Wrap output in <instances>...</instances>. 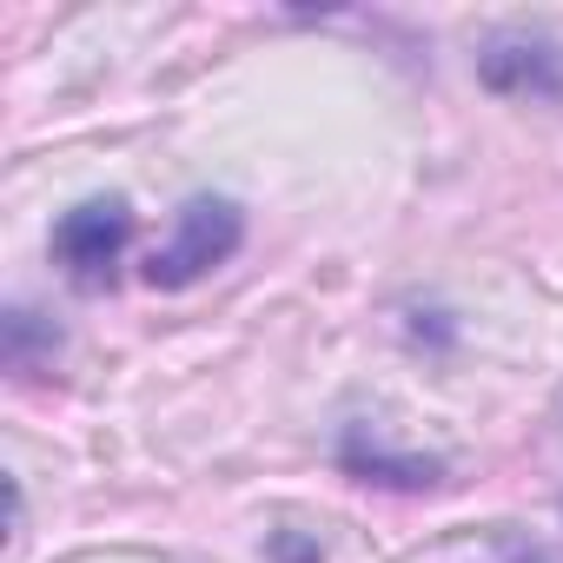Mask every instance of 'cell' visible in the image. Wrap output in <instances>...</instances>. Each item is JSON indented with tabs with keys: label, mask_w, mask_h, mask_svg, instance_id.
Segmentation results:
<instances>
[{
	"label": "cell",
	"mask_w": 563,
	"mask_h": 563,
	"mask_svg": "<svg viewBox=\"0 0 563 563\" xmlns=\"http://www.w3.org/2000/svg\"><path fill=\"white\" fill-rule=\"evenodd\" d=\"M239 245H245V206L225 199V192H192L173 212V232L146 252L140 278L159 286V292H186V286H199L212 265H225Z\"/></svg>",
	"instance_id": "obj_1"
},
{
	"label": "cell",
	"mask_w": 563,
	"mask_h": 563,
	"mask_svg": "<svg viewBox=\"0 0 563 563\" xmlns=\"http://www.w3.org/2000/svg\"><path fill=\"white\" fill-rule=\"evenodd\" d=\"M47 245H54V265L80 292H107L120 278L126 245H133V206L126 199H80L74 212H60Z\"/></svg>",
	"instance_id": "obj_2"
},
{
	"label": "cell",
	"mask_w": 563,
	"mask_h": 563,
	"mask_svg": "<svg viewBox=\"0 0 563 563\" xmlns=\"http://www.w3.org/2000/svg\"><path fill=\"white\" fill-rule=\"evenodd\" d=\"M477 80L490 93H530V100H563V54L530 34H497L477 54Z\"/></svg>",
	"instance_id": "obj_3"
},
{
	"label": "cell",
	"mask_w": 563,
	"mask_h": 563,
	"mask_svg": "<svg viewBox=\"0 0 563 563\" xmlns=\"http://www.w3.org/2000/svg\"><path fill=\"white\" fill-rule=\"evenodd\" d=\"M345 471L358 477V484H398V490H424V484H438V464H424V457H391L385 444H372L365 438V424L358 431H345Z\"/></svg>",
	"instance_id": "obj_4"
}]
</instances>
